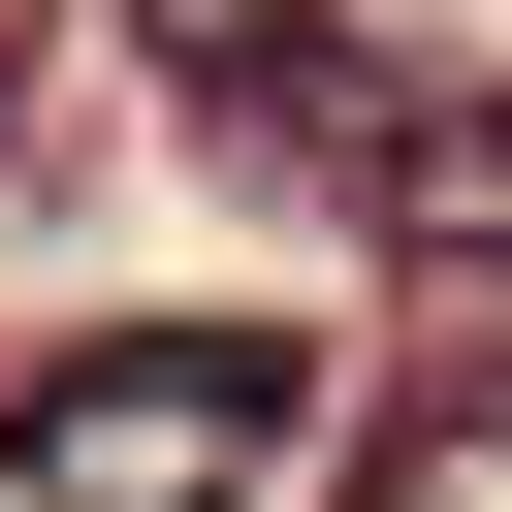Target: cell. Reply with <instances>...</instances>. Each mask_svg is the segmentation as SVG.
Instances as JSON below:
<instances>
[{"label":"cell","mask_w":512,"mask_h":512,"mask_svg":"<svg viewBox=\"0 0 512 512\" xmlns=\"http://www.w3.org/2000/svg\"><path fill=\"white\" fill-rule=\"evenodd\" d=\"M32 96H64V64H32V32H0V192H32Z\"/></svg>","instance_id":"4"},{"label":"cell","mask_w":512,"mask_h":512,"mask_svg":"<svg viewBox=\"0 0 512 512\" xmlns=\"http://www.w3.org/2000/svg\"><path fill=\"white\" fill-rule=\"evenodd\" d=\"M320 480V352L288 320H64L0 352V512H288Z\"/></svg>","instance_id":"1"},{"label":"cell","mask_w":512,"mask_h":512,"mask_svg":"<svg viewBox=\"0 0 512 512\" xmlns=\"http://www.w3.org/2000/svg\"><path fill=\"white\" fill-rule=\"evenodd\" d=\"M352 512H512V352H448V384L352 448Z\"/></svg>","instance_id":"3"},{"label":"cell","mask_w":512,"mask_h":512,"mask_svg":"<svg viewBox=\"0 0 512 512\" xmlns=\"http://www.w3.org/2000/svg\"><path fill=\"white\" fill-rule=\"evenodd\" d=\"M128 32H160L192 96H256V128H320V160L384 128V32H352V0H128Z\"/></svg>","instance_id":"2"}]
</instances>
